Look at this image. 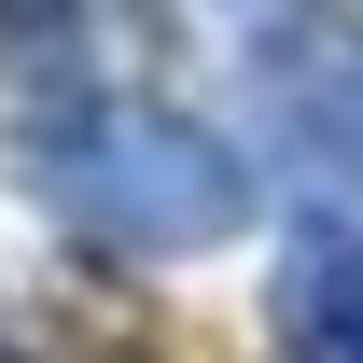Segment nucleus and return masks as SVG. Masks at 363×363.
I'll use <instances>...</instances> for the list:
<instances>
[{"label":"nucleus","instance_id":"obj_1","mask_svg":"<svg viewBox=\"0 0 363 363\" xmlns=\"http://www.w3.org/2000/svg\"><path fill=\"white\" fill-rule=\"evenodd\" d=\"M14 182H28V210H56L70 238L126 252V266L224 252V238L252 224V154H224L196 112L126 98V84L28 112V126H14Z\"/></svg>","mask_w":363,"mask_h":363},{"label":"nucleus","instance_id":"obj_2","mask_svg":"<svg viewBox=\"0 0 363 363\" xmlns=\"http://www.w3.org/2000/svg\"><path fill=\"white\" fill-rule=\"evenodd\" d=\"M252 112L294 168L363 182V28L350 14H308V28H266L252 43Z\"/></svg>","mask_w":363,"mask_h":363},{"label":"nucleus","instance_id":"obj_3","mask_svg":"<svg viewBox=\"0 0 363 363\" xmlns=\"http://www.w3.org/2000/svg\"><path fill=\"white\" fill-rule=\"evenodd\" d=\"M266 308H279L294 363H363V224H294Z\"/></svg>","mask_w":363,"mask_h":363},{"label":"nucleus","instance_id":"obj_4","mask_svg":"<svg viewBox=\"0 0 363 363\" xmlns=\"http://www.w3.org/2000/svg\"><path fill=\"white\" fill-rule=\"evenodd\" d=\"M0 363H14V350H0Z\"/></svg>","mask_w":363,"mask_h":363}]
</instances>
